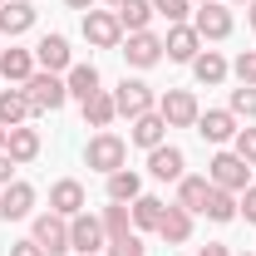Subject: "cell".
Returning <instances> with one entry per match:
<instances>
[{"label":"cell","mask_w":256,"mask_h":256,"mask_svg":"<svg viewBox=\"0 0 256 256\" xmlns=\"http://www.w3.org/2000/svg\"><path fill=\"white\" fill-rule=\"evenodd\" d=\"M232 74H236V84H252L256 89V50H242V54L232 60Z\"/></svg>","instance_id":"cell-36"},{"label":"cell","mask_w":256,"mask_h":256,"mask_svg":"<svg viewBox=\"0 0 256 256\" xmlns=\"http://www.w3.org/2000/svg\"><path fill=\"white\" fill-rule=\"evenodd\" d=\"M64 89H69V98H94L98 89H104V74H98V64H69V74H64Z\"/></svg>","instance_id":"cell-24"},{"label":"cell","mask_w":256,"mask_h":256,"mask_svg":"<svg viewBox=\"0 0 256 256\" xmlns=\"http://www.w3.org/2000/svg\"><path fill=\"white\" fill-rule=\"evenodd\" d=\"M34 182H25V178H15L10 188H0V222H25V217H34Z\"/></svg>","instance_id":"cell-11"},{"label":"cell","mask_w":256,"mask_h":256,"mask_svg":"<svg viewBox=\"0 0 256 256\" xmlns=\"http://www.w3.org/2000/svg\"><path fill=\"white\" fill-rule=\"evenodd\" d=\"M226 5H252V0H226Z\"/></svg>","instance_id":"cell-45"},{"label":"cell","mask_w":256,"mask_h":256,"mask_svg":"<svg viewBox=\"0 0 256 256\" xmlns=\"http://www.w3.org/2000/svg\"><path fill=\"white\" fill-rule=\"evenodd\" d=\"M153 10H158L168 25H188L192 20V0H153Z\"/></svg>","instance_id":"cell-33"},{"label":"cell","mask_w":256,"mask_h":256,"mask_svg":"<svg viewBox=\"0 0 256 256\" xmlns=\"http://www.w3.org/2000/svg\"><path fill=\"white\" fill-rule=\"evenodd\" d=\"M192 5H212V0H192Z\"/></svg>","instance_id":"cell-47"},{"label":"cell","mask_w":256,"mask_h":256,"mask_svg":"<svg viewBox=\"0 0 256 256\" xmlns=\"http://www.w3.org/2000/svg\"><path fill=\"white\" fill-rule=\"evenodd\" d=\"M148 172H153L158 182H178V178L188 172V153H182L178 143H158V148L148 153Z\"/></svg>","instance_id":"cell-18"},{"label":"cell","mask_w":256,"mask_h":256,"mask_svg":"<svg viewBox=\"0 0 256 256\" xmlns=\"http://www.w3.org/2000/svg\"><path fill=\"white\" fill-rule=\"evenodd\" d=\"M5 153L20 162H34L40 153H44V138H40V128H30V124H20V128H10V138H5Z\"/></svg>","instance_id":"cell-21"},{"label":"cell","mask_w":256,"mask_h":256,"mask_svg":"<svg viewBox=\"0 0 256 256\" xmlns=\"http://www.w3.org/2000/svg\"><path fill=\"white\" fill-rule=\"evenodd\" d=\"M128 212H133V232L143 236V232H158L162 212H168V202H162V197H153V192H143V197H133V202H128Z\"/></svg>","instance_id":"cell-25"},{"label":"cell","mask_w":256,"mask_h":256,"mask_svg":"<svg viewBox=\"0 0 256 256\" xmlns=\"http://www.w3.org/2000/svg\"><path fill=\"white\" fill-rule=\"evenodd\" d=\"M207 182L222 188V192H246L252 188V168H246V158H236L232 148H217L212 162H207Z\"/></svg>","instance_id":"cell-4"},{"label":"cell","mask_w":256,"mask_h":256,"mask_svg":"<svg viewBox=\"0 0 256 256\" xmlns=\"http://www.w3.org/2000/svg\"><path fill=\"white\" fill-rule=\"evenodd\" d=\"M89 207V192L79 178H60V182H50V212H60V217H79Z\"/></svg>","instance_id":"cell-14"},{"label":"cell","mask_w":256,"mask_h":256,"mask_svg":"<svg viewBox=\"0 0 256 256\" xmlns=\"http://www.w3.org/2000/svg\"><path fill=\"white\" fill-rule=\"evenodd\" d=\"M246 25H252V30H256V0H252V5H246Z\"/></svg>","instance_id":"cell-42"},{"label":"cell","mask_w":256,"mask_h":256,"mask_svg":"<svg viewBox=\"0 0 256 256\" xmlns=\"http://www.w3.org/2000/svg\"><path fill=\"white\" fill-rule=\"evenodd\" d=\"M69 10H94V0H64Z\"/></svg>","instance_id":"cell-41"},{"label":"cell","mask_w":256,"mask_h":256,"mask_svg":"<svg viewBox=\"0 0 256 256\" xmlns=\"http://www.w3.org/2000/svg\"><path fill=\"white\" fill-rule=\"evenodd\" d=\"M104 256H148V246H143V236H138V232H128V236H118V242H108Z\"/></svg>","instance_id":"cell-35"},{"label":"cell","mask_w":256,"mask_h":256,"mask_svg":"<svg viewBox=\"0 0 256 256\" xmlns=\"http://www.w3.org/2000/svg\"><path fill=\"white\" fill-rule=\"evenodd\" d=\"M34 64L40 69H50V74H69V64H74V50H69V40L64 34H40V44H34Z\"/></svg>","instance_id":"cell-15"},{"label":"cell","mask_w":256,"mask_h":256,"mask_svg":"<svg viewBox=\"0 0 256 256\" xmlns=\"http://www.w3.org/2000/svg\"><path fill=\"white\" fill-rule=\"evenodd\" d=\"M197 256H232L226 242H207V246H197Z\"/></svg>","instance_id":"cell-40"},{"label":"cell","mask_w":256,"mask_h":256,"mask_svg":"<svg viewBox=\"0 0 256 256\" xmlns=\"http://www.w3.org/2000/svg\"><path fill=\"white\" fill-rule=\"evenodd\" d=\"M15 168H20V162L10 158V153H0V188H10V182H15Z\"/></svg>","instance_id":"cell-39"},{"label":"cell","mask_w":256,"mask_h":256,"mask_svg":"<svg viewBox=\"0 0 256 256\" xmlns=\"http://www.w3.org/2000/svg\"><path fill=\"white\" fill-rule=\"evenodd\" d=\"M5 138H10V128H5V124H0V153H5Z\"/></svg>","instance_id":"cell-43"},{"label":"cell","mask_w":256,"mask_h":256,"mask_svg":"<svg viewBox=\"0 0 256 256\" xmlns=\"http://www.w3.org/2000/svg\"><path fill=\"white\" fill-rule=\"evenodd\" d=\"M236 217H246V222L256 226V182L246 192H236Z\"/></svg>","instance_id":"cell-37"},{"label":"cell","mask_w":256,"mask_h":256,"mask_svg":"<svg viewBox=\"0 0 256 256\" xmlns=\"http://www.w3.org/2000/svg\"><path fill=\"white\" fill-rule=\"evenodd\" d=\"M79 108H84V124H89V128H108L114 118H118V104H114V94H108V89H98L94 98H84Z\"/></svg>","instance_id":"cell-28"},{"label":"cell","mask_w":256,"mask_h":256,"mask_svg":"<svg viewBox=\"0 0 256 256\" xmlns=\"http://www.w3.org/2000/svg\"><path fill=\"white\" fill-rule=\"evenodd\" d=\"M34 69V50H20L15 40H5V50H0V84H25Z\"/></svg>","instance_id":"cell-17"},{"label":"cell","mask_w":256,"mask_h":256,"mask_svg":"<svg viewBox=\"0 0 256 256\" xmlns=\"http://www.w3.org/2000/svg\"><path fill=\"white\" fill-rule=\"evenodd\" d=\"M128 143H133V148H143V153H153L158 143H168V124H162L158 108H153V114H138V118L128 124Z\"/></svg>","instance_id":"cell-20"},{"label":"cell","mask_w":256,"mask_h":256,"mask_svg":"<svg viewBox=\"0 0 256 256\" xmlns=\"http://www.w3.org/2000/svg\"><path fill=\"white\" fill-rule=\"evenodd\" d=\"M104 182H108V202H133V197H143V178H138L133 168H118V172H108Z\"/></svg>","instance_id":"cell-29"},{"label":"cell","mask_w":256,"mask_h":256,"mask_svg":"<svg viewBox=\"0 0 256 256\" xmlns=\"http://www.w3.org/2000/svg\"><path fill=\"white\" fill-rule=\"evenodd\" d=\"M25 98H30L34 114H60L64 104H69V89H64V74H50V69H34L30 79L20 84Z\"/></svg>","instance_id":"cell-1"},{"label":"cell","mask_w":256,"mask_h":256,"mask_svg":"<svg viewBox=\"0 0 256 256\" xmlns=\"http://www.w3.org/2000/svg\"><path fill=\"white\" fill-rule=\"evenodd\" d=\"M30 118H34V108H30V98H25L20 84L0 89V124H5V128H20V124H30Z\"/></svg>","instance_id":"cell-26"},{"label":"cell","mask_w":256,"mask_h":256,"mask_svg":"<svg viewBox=\"0 0 256 256\" xmlns=\"http://www.w3.org/2000/svg\"><path fill=\"white\" fill-rule=\"evenodd\" d=\"M108 94H114V104H118V118H128V124H133V118H138V114H153V108H158V89H153V84H148V79H118V89H108Z\"/></svg>","instance_id":"cell-5"},{"label":"cell","mask_w":256,"mask_h":256,"mask_svg":"<svg viewBox=\"0 0 256 256\" xmlns=\"http://www.w3.org/2000/svg\"><path fill=\"white\" fill-rule=\"evenodd\" d=\"M226 108L236 114V124H252L256 118V89L252 84H236V89L226 94Z\"/></svg>","instance_id":"cell-32"},{"label":"cell","mask_w":256,"mask_h":256,"mask_svg":"<svg viewBox=\"0 0 256 256\" xmlns=\"http://www.w3.org/2000/svg\"><path fill=\"white\" fill-rule=\"evenodd\" d=\"M84 40L94 50H118L124 44V25H118V10H84Z\"/></svg>","instance_id":"cell-8"},{"label":"cell","mask_w":256,"mask_h":256,"mask_svg":"<svg viewBox=\"0 0 256 256\" xmlns=\"http://www.w3.org/2000/svg\"><path fill=\"white\" fill-rule=\"evenodd\" d=\"M232 153H236V158H246V168H256V124L236 128V138H232Z\"/></svg>","instance_id":"cell-34"},{"label":"cell","mask_w":256,"mask_h":256,"mask_svg":"<svg viewBox=\"0 0 256 256\" xmlns=\"http://www.w3.org/2000/svg\"><path fill=\"white\" fill-rule=\"evenodd\" d=\"M30 236L50 256H64V252H69V217H60V212H40V217L30 222Z\"/></svg>","instance_id":"cell-10"},{"label":"cell","mask_w":256,"mask_h":256,"mask_svg":"<svg viewBox=\"0 0 256 256\" xmlns=\"http://www.w3.org/2000/svg\"><path fill=\"white\" fill-rule=\"evenodd\" d=\"M104 5H108V10H118V5H124V0H104Z\"/></svg>","instance_id":"cell-44"},{"label":"cell","mask_w":256,"mask_h":256,"mask_svg":"<svg viewBox=\"0 0 256 256\" xmlns=\"http://www.w3.org/2000/svg\"><path fill=\"white\" fill-rule=\"evenodd\" d=\"M226 74H232V60H226L222 50H207V44H202V54L192 60V79H197L202 89H217V84H226Z\"/></svg>","instance_id":"cell-19"},{"label":"cell","mask_w":256,"mask_h":256,"mask_svg":"<svg viewBox=\"0 0 256 256\" xmlns=\"http://www.w3.org/2000/svg\"><path fill=\"white\" fill-rule=\"evenodd\" d=\"M124 60L128 69H153V64H162V34L153 30H138V34H124Z\"/></svg>","instance_id":"cell-9"},{"label":"cell","mask_w":256,"mask_h":256,"mask_svg":"<svg viewBox=\"0 0 256 256\" xmlns=\"http://www.w3.org/2000/svg\"><path fill=\"white\" fill-rule=\"evenodd\" d=\"M197 54H202V34L192 30V20H188V25H168V34H162V60L192 64Z\"/></svg>","instance_id":"cell-13"},{"label":"cell","mask_w":256,"mask_h":256,"mask_svg":"<svg viewBox=\"0 0 256 256\" xmlns=\"http://www.w3.org/2000/svg\"><path fill=\"white\" fill-rule=\"evenodd\" d=\"M207 197H212V182H207V172H182V178H178V207H188L192 217H202Z\"/></svg>","instance_id":"cell-22"},{"label":"cell","mask_w":256,"mask_h":256,"mask_svg":"<svg viewBox=\"0 0 256 256\" xmlns=\"http://www.w3.org/2000/svg\"><path fill=\"white\" fill-rule=\"evenodd\" d=\"M158 236L168 246H188L192 242V212L178 207V202H168V212H162V222H158Z\"/></svg>","instance_id":"cell-23"},{"label":"cell","mask_w":256,"mask_h":256,"mask_svg":"<svg viewBox=\"0 0 256 256\" xmlns=\"http://www.w3.org/2000/svg\"><path fill=\"white\" fill-rule=\"evenodd\" d=\"M34 20H40V10H34L30 0H5V5H0V40H20V34H30Z\"/></svg>","instance_id":"cell-16"},{"label":"cell","mask_w":256,"mask_h":256,"mask_svg":"<svg viewBox=\"0 0 256 256\" xmlns=\"http://www.w3.org/2000/svg\"><path fill=\"white\" fill-rule=\"evenodd\" d=\"M236 114L232 108H202L197 114V133H202V143H212V148H226L232 138H236Z\"/></svg>","instance_id":"cell-12"},{"label":"cell","mask_w":256,"mask_h":256,"mask_svg":"<svg viewBox=\"0 0 256 256\" xmlns=\"http://www.w3.org/2000/svg\"><path fill=\"white\" fill-rule=\"evenodd\" d=\"M98 222H104V236H108V242H118V236L133 232V212H128V202H108V207L98 212Z\"/></svg>","instance_id":"cell-30"},{"label":"cell","mask_w":256,"mask_h":256,"mask_svg":"<svg viewBox=\"0 0 256 256\" xmlns=\"http://www.w3.org/2000/svg\"><path fill=\"white\" fill-rule=\"evenodd\" d=\"M158 114L168 128H197V114H202V104L192 89H162L158 94Z\"/></svg>","instance_id":"cell-6"},{"label":"cell","mask_w":256,"mask_h":256,"mask_svg":"<svg viewBox=\"0 0 256 256\" xmlns=\"http://www.w3.org/2000/svg\"><path fill=\"white\" fill-rule=\"evenodd\" d=\"M104 246H108V236H104V222H98L89 207H84L79 217H69V252H74V256H98Z\"/></svg>","instance_id":"cell-7"},{"label":"cell","mask_w":256,"mask_h":256,"mask_svg":"<svg viewBox=\"0 0 256 256\" xmlns=\"http://www.w3.org/2000/svg\"><path fill=\"white\" fill-rule=\"evenodd\" d=\"M124 162H128V143L118 138V133H108V128H98L94 138L84 143V168H94V172H104V178L118 172Z\"/></svg>","instance_id":"cell-2"},{"label":"cell","mask_w":256,"mask_h":256,"mask_svg":"<svg viewBox=\"0 0 256 256\" xmlns=\"http://www.w3.org/2000/svg\"><path fill=\"white\" fill-rule=\"evenodd\" d=\"M0 50H5V40H0Z\"/></svg>","instance_id":"cell-48"},{"label":"cell","mask_w":256,"mask_h":256,"mask_svg":"<svg viewBox=\"0 0 256 256\" xmlns=\"http://www.w3.org/2000/svg\"><path fill=\"white\" fill-rule=\"evenodd\" d=\"M202 217H207V222H217V226L236 222V192H222V188H212L207 207H202Z\"/></svg>","instance_id":"cell-31"},{"label":"cell","mask_w":256,"mask_h":256,"mask_svg":"<svg viewBox=\"0 0 256 256\" xmlns=\"http://www.w3.org/2000/svg\"><path fill=\"white\" fill-rule=\"evenodd\" d=\"M0 5H5V0H0Z\"/></svg>","instance_id":"cell-49"},{"label":"cell","mask_w":256,"mask_h":256,"mask_svg":"<svg viewBox=\"0 0 256 256\" xmlns=\"http://www.w3.org/2000/svg\"><path fill=\"white\" fill-rule=\"evenodd\" d=\"M10 256H50L34 236H25V242H10Z\"/></svg>","instance_id":"cell-38"},{"label":"cell","mask_w":256,"mask_h":256,"mask_svg":"<svg viewBox=\"0 0 256 256\" xmlns=\"http://www.w3.org/2000/svg\"><path fill=\"white\" fill-rule=\"evenodd\" d=\"M232 256H256V252H232Z\"/></svg>","instance_id":"cell-46"},{"label":"cell","mask_w":256,"mask_h":256,"mask_svg":"<svg viewBox=\"0 0 256 256\" xmlns=\"http://www.w3.org/2000/svg\"><path fill=\"white\" fill-rule=\"evenodd\" d=\"M153 0H124L118 5V25H124V34H138V30H153Z\"/></svg>","instance_id":"cell-27"},{"label":"cell","mask_w":256,"mask_h":256,"mask_svg":"<svg viewBox=\"0 0 256 256\" xmlns=\"http://www.w3.org/2000/svg\"><path fill=\"white\" fill-rule=\"evenodd\" d=\"M192 30L202 34V44H222V40H232V30H236V15H232L226 0L192 5Z\"/></svg>","instance_id":"cell-3"}]
</instances>
